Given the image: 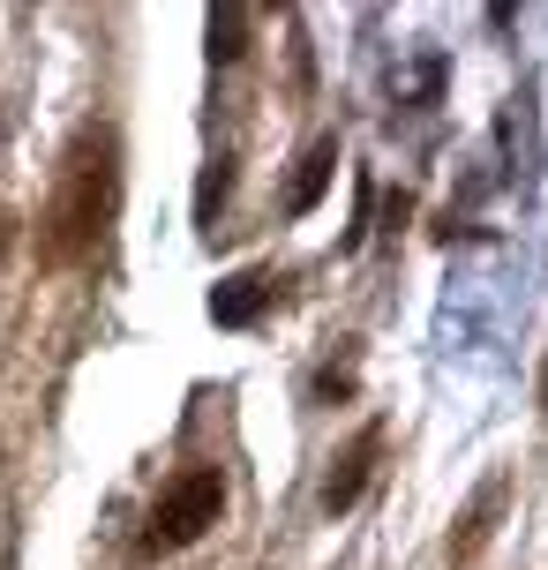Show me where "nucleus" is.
I'll return each mask as SVG.
<instances>
[{
  "mask_svg": "<svg viewBox=\"0 0 548 570\" xmlns=\"http://www.w3.org/2000/svg\"><path fill=\"white\" fill-rule=\"evenodd\" d=\"M120 210V136L114 120H84L53 166V188L38 203V263L76 271L98 256V240Z\"/></svg>",
  "mask_w": 548,
  "mask_h": 570,
  "instance_id": "obj_1",
  "label": "nucleus"
},
{
  "mask_svg": "<svg viewBox=\"0 0 548 570\" xmlns=\"http://www.w3.org/2000/svg\"><path fill=\"white\" fill-rule=\"evenodd\" d=\"M226 511V481H218V465H188L180 481L158 488V503L144 511V533H136V563H158V556H180V548H196L211 525Z\"/></svg>",
  "mask_w": 548,
  "mask_h": 570,
  "instance_id": "obj_2",
  "label": "nucleus"
},
{
  "mask_svg": "<svg viewBox=\"0 0 548 570\" xmlns=\"http://www.w3.org/2000/svg\"><path fill=\"white\" fill-rule=\"evenodd\" d=\"M278 271H233L218 293H211V323H226V331H241V323H256L271 301H278Z\"/></svg>",
  "mask_w": 548,
  "mask_h": 570,
  "instance_id": "obj_3",
  "label": "nucleus"
},
{
  "mask_svg": "<svg viewBox=\"0 0 548 570\" xmlns=\"http://www.w3.org/2000/svg\"><path fill=\"white\" fill-rule=\"evenodd\" d=\"M375 451H383V428H361L353 451L331 465V481H323V511H331V518L361 503V488H369V473H375Z\"/></svg>",
  "mask_w": 548,
  "mask_h": 570,
  "instance_id": "obj_4",
  "label": "nucleus"
},
{
  "mask_svg": "<svg viewBox=\"0 0 548 570\" xmlns=\"http://www.w3.org/2000/svg\"><path fill=\"white\" fill-rule=\"evenodd\" d=\"M331 173H339V136H316L301 150L293 180H286V218H309V210H316V196L331 188Z\"/></svg>",
  "mask_w": 548,
  "mask_h": 570,
  "instance_id": "obj_5",
  "label": "nucleus"
},
{
  "mask_svg": "<svg viewBox=\"0 0 548 570\" xmlns=\"http://www.w3.org/2000/svg\"><path fill=\"white\" fill-rule=\"evenodd\" d=\"M496 511H503V481H489L481 495H473V511L451 525V563H473L481 548H489V533H496Z\"/></svg>",
  "mask_w": 548,
  "mask_h": 570,
  "instance_id": "obj_6",
  "label": "nucleus"
},
{
  "mask_svg": "<svg viewBox=\"0 0 548 570\" xmlns=\"http://www.w3.org/2000/svg\"><path fill=\"white\" fill-rule=\"evenodd\" d=\"M203 30H211V60H241V53H248L256 16H248V8H211V16H203Z\"/></svg>",
  "mask_w": 548,
  "mask_h": 570,
  "instance_id": "obj_7",
  "label": "nucleus"
},
{
  "mask_svg": "<svg viewBox=\"0 0 548 570\" xmlns=\"http://www.w3.org/2000/svg\"><path fill=\"white\" fill-rule=\"evenodd\" d=\"M226 188H233V166H226V158H211V173H203V188H196V218H203V226L218 218V203H226Z\"/></svg>",
  "mask_w": 548,
  "mask_h": 570,
  "instance_id": "obj_8",
  "label": "nucleus"
},
{
  "mask_svg": "<svg viewBox=\"0 0 548 570\" xmlns=\"http://www.w3.org/2000/svg\"><path fill=\"white\" fill-rule=\"evenodd\" d=\"M346 391H353V375L339 368V361H331V368L316 375V399H346Z\"/></svg>",
  "mask_w": 548,
  "mask_h": 570,
  "instance_id": "obj_9",
  "label": "nucleus"
},
{
  "mask_svg": "<svg viewBox=\"0 0 548 570\" xmlns=\"http://www.w3.org/2000/svg\"><path fill=\"white\" fill-rule=\"evenodd\" d=\"M8 248H16V218L0 210V263H8Z\"/></svg>",
  "mask_w": 548,
  "mask_h": 570,
  "instance_id": "obj_10",
  "label": "nucleus"
},
{
  "mask_svg": "<svg viewBox=\"0 0 548 570\" xmlns=\"http://www.w3.org/2000/svg\"><path fill=\"white\" fill-rule=\"evenodd\" d=\"M541 405H548V368H541Z\"/></svg>",
  "mask_w": 548,
  "mask_h": 570,
  "instance_id": "obj_11",
  "label": "nucleus"
}]
</instances>
